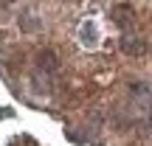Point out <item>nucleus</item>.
Masks as SVG:
<instances>
[{
    "label": "nucleus",
    "mask_w": 152,
    "mask_h": 146,
    "mask_svg": "<svg viewBox=\"0 0 152 146\" xmlns=\"http://www.w3.org/2000/svg\"><path fill=\"white\" fill-rule=\"evenodd\" d=\"M121 48H124L127 54H132V56H141L144 51H147V45H144L141 37H124L121 39Z\"/></svg>",
    "instance_id": "f257e3e1"
},
{
    "label": "nucleus",
    "mask_w": 152,
    "mask_h": 146,
    "mask_svg": "<svg viewBox=\"0 0 152 146\" xmlns=\"http://www.w3.org/2000/svg\"><path fill=\"white\" fill-rule=\"evenodd\" d=\"M37 65H39V70L54 73V70H56V56L51 54V51H42V54H39V59H37Z\"/></svg>",
    "instance_id": "f03ea898"
},
{
    "label": "nucleus",
    "mask_w": 152,
    "mask_h": 146,
    "mask_svg": "<svg viewBox=\"0 0 152 146\" xmlns=\"http://www.w3.org/2000/svg\"><path fill=\"white\" fill-rule=\"evenodd\" d=\"M79 37L85 39L87 45H93V42H96V23H93V20H85V23H82V31H79Z\"/></svg>",
    "instance_id": "7ed1b4c3"
},
{
    "label": "nucleus",
    "mask_w": 152,
    "mask_h": 146,
    "mask_svg": "<svg viewBox=\"0 0 152 146\" xmlns=\"http://www.w3.org/2000/svg\"><path fill=\"white\" fill-rule=\"evenodd\" d=\"M20 28H23V31H34V28H39V20L34 23V17H31V14H23V23H20Z\"/></svg>",
    "instance_id": "20e7f679"
}]
</instances>
